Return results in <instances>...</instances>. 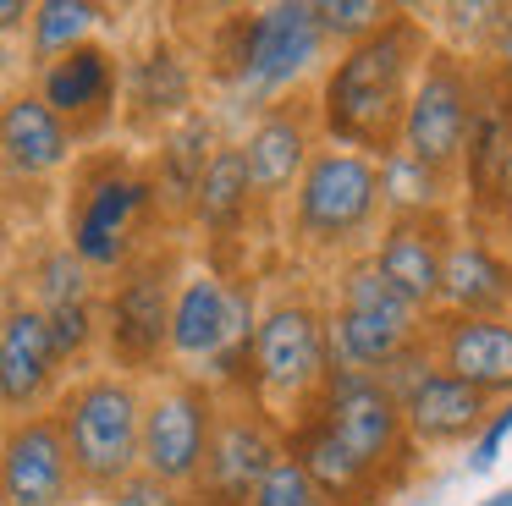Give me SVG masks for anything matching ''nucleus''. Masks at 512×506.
Segmentation results:
<instances>
[{
    "label": "nucleus",
    "mask_w": 512,
    "mask_h": 506,
    "mask_svg": "<svg viewBox=\"0 0 512 506\" xmlns=\"http://www.w3.org/2000/svg\"><path fill=\"white\" fill-rule=\"evenodd\" d=\"M182 270H188L182 242H155L100 286V347L116 374L127 380L166 374L160 363H166V325Z\"/></svg>",
    "instance_id": "8"
},
{
    "label": "nucleus",
    "mask_w": 512,
    "mask_h": 506,
    "mask_svg": "<svg viewBox=\"0 0 512 506\" xmlns=\"http://www.w3.org/2000/svg\"><path fill=\"white\" fill-rule=\"evenodd\" d=\"M485 506H512V490H501V495H490Z\"/></svg>",
    "instance_id": "37"
},
{
    "label": "nucleus",
    "mask_w": 512,
    "mask_h": 506,
    "mask_svg": "<svg viewBox=\"0 0 512 506\" xmlns=\"http://www.w3.org/2000/svg\"><path fill=\"white\" fill-rule=\"evenodd\" d=\"M276 457H281V429L254 402H226L221 396L210 457H204L199 484L182 495V506H248L254 484L270 473Z\"/></svg>",
    "instance_id": "16"
},
{
    "label": "nucleus",
    "mask_w": 512,
    "mask_h": 506,
    "mask_svg": "<svg viewBox=\"0 0 512 506\" xmlns=\"http://www.w3.org/2000/svg\"><path fill=\"white\" fill-rule=\"evenodd\" d=\"M67 385V363L56 358L50 325L17 286L0 292V424L28 413H50Z\"/></svg>",
    "instance_id": "14"
},
{
    "label": "nucleus",
    "mask_w": 512,
    "mask_h": 506,
    "mask_svg": "<svg viewBox=\"0 0 512 506\" xmlns=\"http://www.w3.org/2000/svg\"><path fill=\"white\" fill-rule=\"evenodd\" d=\"M17 253V193L0 182V264Z\"/></svg>",
    "instance_id": "33"
},
{
    "label": "nucleus",
    "mask_w": 512,
    "mask_h": 506,
    "mask_svg": "<svg viewBox=\"0 0 512 506\" xmlns=\"http://www.w3.org/2000/svg\"><path fill=\"white\" fill-rule=\"evenodd\" d=\"M111 506H182L177 490H166V484H155L149 473H133L127 484H116L111 495H105Z\"/></svg>",
    "instance_id": "31"
},
{
    "label": "nucleus",
    "mask_w": 512,
    "mask_h": 506,
    "mask_svg": "<svg viewBox=\"0 0 512 506\" xmlns=\"http://www.w3.org/2000/svg\"><path fill=\"white\" fill-rule=\"evenodd\" d=\"M386 226V182L380 160L320 143L287 198V242L314 264L364 259Z\"/></svg>",
    "instance_id": "3"
},
{
    "label": "nucleus",
    "mask_w": 512,
    "mask_h": 506,
    "mask_svg": "<svg viewBox=\"0 0 512 506\" xmlns=\"http://www.w3.org/2000/svg\"><path fill=\"white\" fill-rule=\"evenodd\" d=\"M430 44H435V33L419 11L391 6V17L375 33L336 50V61L320 72V83L309 94L320 143L369 154V160H391L413 77H419Z\"/></svg>",
    "instance_id": "1"
},
{
    "label": "nucleus",
    "mask_w": 512,
    "mask_h": 506,
    "mask_svg": "<svg viewBox=\"0 0 512 506\" xmlns=\"http://www.w3.org/2000/svg\"><path fill=\"white\" fill-rule=\"evenodd\" d=\"M56 424L72 457L78 495L105 501L116 484L138 473V418H144V380H127L116 369H83L61 385Z\"/></svg>",
    "instance_id": "7"
},
{
    "label": "nucleus",
    "mask_w": 512,
    "mask_h": 506,
    "mask_svg": "<svg viewBox=\"0 0 512 506\" xmlns=\"http://www.w3.org/2000/svg\"><path fill=\"white\" fill-rule=\"evenodd\" d=\"M248 506H325V495L309 484V473L298 468V462L281 451L276 462H270V473L254 484V495H248Z\"/></svg>",
    "instance_id": "29"
},
{
    "label": "nucleus",
    "mask_w": 512,
    "mask_h": 506,
    "mask_svg": "<svg viewBox=\"0 0 512 506\" xmlns=\"http://www.w3.org/2000/svg\"><path fill=\"white\" fill-rule=\"evenodd\" d=\"M386 17H391V6H380V0H314V28L336 50H347L364 33H375Z\"/></svg>",
    "instance_id": "28"
},
{
    "label": "nucleus",
    "mask_w": 512,
    "mask_h": 506,
    "mask_svg": "<svg viewBox=\"0 0 512 506\" xmlns=\"http://www.w3.org/2000/svg\"><path fill=\"white\" fill-rule=\"evenodd\" d=\"M72 160H78V143L39 105L34 88L0 94V182L12 187V193L45 187L50 176L72 171Z\"/></svg>",
    "instance_id": "20"
},
{
    "label": "nucleus",
    "mask_w": 512,
    "mask_h": 506,
    "mask_svg": "<svg viewBox=\"0 0 512 506\" xmlns=\"http://www.w3.org/2000/svg\"><path fill=\"white\" fill-rule=\"evenodd\" d=\"M430 363L490 402H512V319L430 314Z\"/></svg>",
    "instance_id": "21"
},
{
    "label": "nucleus",
    "mask_w": 512,
    "mask_h": 506,
    "mask_svg": "<svg viewBox=\"0 0 512 506\" xmlns=\"http://www.w3.org/2000/svg\"><path fill=\"white\" fill-rule=\"evenodd\" d=\"M479 66L490 72V83H496L501 94H512V6L501 11V22H496V33H490V44H485V55H479Z\"/></svg>",
    "instance_id": "30"
},
{
    "label": "nucleus",
    "mask_w": 512,
    "mask_h": 506,
    "mask_svg": "<svg viewBox=\"0 0 512 506\" xmlns=\"http://www.w3.org/2000/svg\"><path fill=\"white\" fill-rule=\"evenodd\" d=\"M325 380H331V352H325V308L309 292H276L259 303L254 347H248V402L276 429L314 413Z\"/></svg>",
    "instance_id": "6"
},
{
    "label": "nucleus",
    "mask_w": 512,
    "mask_h": 506,
    "mask_svg": "<svg viewBox=\"0 0 512 506\" xmlns=\"http://www.w3.org/2000/svg\"><path fill=\"white\" fill-rule=\"evenodd\" d=\"M281 451L309 473V484L325 495V506H380V501H391L375 473L320 424V413H309V418L281 429Z\"/></svg>",
    "instance_id": "24"
},
{
    "label": "nucleus",
    "mask_w": 512,
    "mask_h": 506,
    "mask_svg": "<svg viewBox=\"0 0 512 506\" xmlns=\"http://www.w3.org/2000/svg\"><path fill=\"white\" fill-rule=\"evenodd\" d=\"M34 94L72 132L78 149L83 143H100L116 132V110H122V55L105 39H89L78 50L56 55L50 66H39Z\"/></svg>",
    "instance_id": "12"
},
{
    "label": "nucleus",
    "mask_w": 512,
    "mask_h": 506,
    "mask_svg": "<svg viewBox=\"0 0 512 506\" xmlns=\"http://www.w3.org/2000/svg\"><path fill=\"white\" fill-rule=\"evenodd\" d=\"M17 292L45 314V308H61V303H83V297H100V275H89L72 248L61 237H39L34 253L23 259V275H17Z\"/></svg>",
    "instance_id": "26"
},
{
    "label": "nucleus",
    "mask_w": 512,
    "mask_h": 506,
    "mask_svg": "<svg viewBox=\"0 0 512 506\" xmlns=\"http://www.w3.org/2000/svg\"><path fill=\"white\" fill-rule=\"evenodd\" d=\"M17 72H23V55H17V44H12V39H0V88L12 83Z\"/></svg>",
    "instance_id": "35"
},
{
    "label": "nucleus",
    "mask_w": 512,
    "mask_h": 506,
    "mask_svg": "<svg viewBox=\"0 0 512 506\" xmlns=\"http://www.w3.org/2000/svg\"><path fill=\"white\" fill-rule=\"evenodd\" d=\"M166 237L155 182L127 149H89L72 160L61 198V242L89 275H116Z\"/></svg>",
    "instance_id": "2"
},
{
    "label": "nucleus",
    "mask_w": 512,
    "mask_h": 506,
    "mask_svg": "<svg viewBox=\"0 0 512 506\" xmlns=\"http://www.w3.org/2000/svg\"><path fill=\"white\" fill-rule=\"evenodd\" d=\"M452 237H457L452 209H391L364 259L375 264V275L402 303L430 319V314H441V275H446Z\"/></svg>",
    "instance_id": "13"
},
{
    "label": "nucleus",
    "mask_w": 512,
    "mask_h": 506,
    "mask_svg": "<svg viewBox=\"0 0 512 506\" xmlns=\"http://www.w3.org/2000/svg\"><path fill=\"white\" fill-rule=\"evenodd\" d=\"M441 314L468 319H512V264L490 226H457L441 275Z\"/></svg>",
    "instance_id": "22"
},
{
    "label": "nucleus",
    "mask_w": 512,
    "mask_h": 506,
    "mask_svg": "<svg viewBox=\"0 0 512 506\" xmlns=\"http://www.w3.org/2000/svg\"><path fill=\"white\" fill-rule=\"evenodd\" d=\"M215 143H221V127H215L210 110H193V116H182L171 132H160V138L149 143L144 171H149V182H155L166 226H188L193 193H199V176H204V165H210Z\"/></svg>",
    "instance_id": "23"
},
{
    "label": "nucleus",
    "mask_w": 512,
    "mask_h": 506,
    "mask_svg": "<svg viewBox=\"0 0 512 506\" xmlns=\"http://www.w3.org/2000/svg\"><path fill=\"white\" fill-rule=\"evenodd\" d=\"M331 44L314 28L309 0H281V6L259 11H226L210 33L204 50V72L221 88H232L237 99H248L254 110H265L270 99H287L320 72Z\"/></svg>",
    "instance_id": "4"
},
{
    "label": "nucleus",
    "mask_w": 512,
    "mask_h": 506,
    "mask_svg": "<svg viewBox=\"0 0 512 506\" xmlns=\"http://www.w3.org/2000/svg\"><path fill=\"white\" fill-rule=\"evenodd\" d=\"M83 506H111V501H83Z\"/></svg>",
    "instance_id": "38"
},
{
    "label": "nucleus",
    "mask_w": 512,
    "mask_h": 506,
    "mask_svg": "<svg viewBox=\"0 0 512 506\" xmlns=\"http://www.w3.org/2000/svg\"><path fill=\"white\" fill-rule=\"evenodd\" d=\"M314 149H320V127H314V99L303 88L287 99H270L265 110H254V127L237 138V154H243L259 215L287 204Z\"/></svg>",
    "instance_id": "15"
},
{
    "label": "nucleus",
    "mask_w": 512,
    "mask_h": 506,
    "mask_svg": "<svg viewBox=\"0 0 512 506\" xmlns=\"http://www.w3.org/2000/svg\"><path fill=\"white\" fill-rule=\"evenodd\" d=\"M105 17H111V11L94 6V0H39L34 17H28V66L39 72V66H50L56 55L89 44Z\"/></svg>",
    "instance_id": "27"
},
{
    "label": "nucleus",
    "mask_w": 512,
    "mask_h": 506,
    "mask_svg": "<svg viewBox=\"0 0 512 506\" xmlns=\"http://www.w3.org/2000/svg\"><path fill=\"white\" fill-rule=\"evenodd\" d=\"M28 17H34V6H28V0H0V39L28 33Z\"/></svg>",
    "instance_id": "34"
},
{
    "label": "nucleus",
    "mask_w": 512,
    "mask_h": 506,
    "mask_svg": "<svg viewBox=\"0 0 512 506\" xmlns=\"http://www.w3.org/2000/svg\"><path fill=\"white\" fill-rule=\"evenodd\" d=\"M314 413H320V424L331 429V435L342 440L369 473H375L386 495H397L402 484L413 479V468H419V446L408 440L397 391H391L386 380L331 369V380H325Z\"/></svg>",
    "instance_id": "11"
},
{
    "label": "nucleus",
    "mask_w": 512,
    "mask_h": 506,
    "mask_svg": "<svg viewBox=\"0 0 512 506\" xmlns=\"http://www.w3.org/2000/svg\"><path fill=\"white\" fill-rule=\"evenodd\" d=\"M325 352H331V369L391 380L413 363H430V319L402 303L369 259H347L336 264L331 281Z\"/></svg>",
    "instance_id": "5"
},
{
    "label": "nucleus",
    "mask_w": 512,
    "mask_h": 506,
    "mask_svg": "<svg viewBox=\"0 0 512 506\" xmlns=\"http://www.w3.org/2000/svg\"><path fill=\"white\" fill-rule=\"evenodd\" d=\"M512 435V402L501 407V413H490V424H485V435H479V446H474V468H490L496 462V446Z\"/></svg>",
    "instance_id": "32"
},
{
    "label": "nucleus",
    "mask_w": 512,
    "mask_h": 506,
    "mask_svg": "<svg viewBox=\"0 0 512 506\" xmlns=\"http://www.w3.org/2000/svg\"><path fill=\"white\" fill-rule=\"evenodd\" d=\"M501 248H507V264H512V220L501 226Z\"/></svg>",
    "instance_id": "36"
},
{
    "label": "nucleus",
    "mask_w": 512,
    "mask_h": 506,
    "mask_svg": "<svg viewBox=\"0 0 512 506\" xmlns=\"http://www.w3.org/2000/svg\"><path fill=\"white\" fill-rule=\"evenodd\" d=\"M386 385L397 391L402 424H408V440L419 451H457V446H468V440L485 435L490 413H496V402H490L485 391L452 380V374L435 369V363H413V369L391 374Z\"/></svg>",
    "instance_id": "18"
},
{
    "label": "nucleus",
    "mask_w": 512,
    "mask_h": 506,
    "mask_svg": "<svg viewBox=\"0 0 512 506\" xmlns=\"http://www.w3.org/2000/svg\"><path fill=\"white\" fill-rule=\"evenodd\" d=\"M0 506H78V479L56 413L0 424Z\"/></svg>",
    "instance_id": "19"
},
{
    "label": "nucleus",
    "mask_w": 512,
    "mask_h": 506,
    "mask_svg": "<svg viewBox=\"0 0 512 506\" xmlns=\"http://www.w3.org/2000/svg\"><path fill=\"white\" fill-rule=\"evenodd\" d=\"M221 418V391L199 374H160L144 391V418H138V473L155 484L188 495L210 457V435Z\"/></svg>",
    "instance_id": "10"
},
{
    "label": "nucleus",
    "mask_w": 512,
    "mask_h": 506,
    "mask_svg": "<svg viewBox=\"0 0 512 506\" xmlns=\"http://www.w3.org/2000/svg\"><path fill=\"white\" fill-rule=\"evenodd\" d=\"M474 116H479V61H468L463 50L435 39L419 77H413L408 110H402L397 154L457 193V171H463Z\"/></svg>",
    "instance_id": "9"
},
{
    "label": "nucleus",
    "mask_w": 512,
    "mask_h": 506,
    "mask_svg": "<svg viewBox=\"0 0 512 506\" xmlns=\"http://www.w3.org/2000/svg\"><path fill=\"white\" fill-rule=\"evenodd\" d=\"M188 220L210 242H237V237H248V226L259 220V204H254V187H248L237 138L215 143L210 165H204V176H199V193H193Z\"/></svg>",
    "instance_id": "25"
},
{
    "label": "nucleus",
    "mask_w": 512,
    "mask_h": 506,
    "mask_svg": "<svg viewBox=\"0 0 512 506\" xmlns=\"http://www.w3.org/2000/svg\"><path fill=\"white\" fill-rule=\"evenodd\" d=\"M199 110V66L171 33H155L133 61H122V121L133 138L155 143L160 132H171L182 116Z\"/></svg>",
    "instance_id": "17"
}]
</instances>
